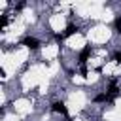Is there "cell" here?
<instances>
[{
  "label": "cell",
  "mask_w": 121,
  "mask_h": 121,
  "mask_svg": "<svg viewBox=\"0 0 121 121\" xmlns=\"http://www.w3.org/2000/svg\"><path fill=\"white\" fill-rule=\"evenodd\" d=\"M21 43H23L25 47H28V49H32V51L40 47V42H38L36 38H32V36H26V38H23V42H21Z\"/></svg>",
  "instance_id": "obj_1"
},
{
  "label": "cell",
  "mask_w": 121,
  "mask_h": 121,
  "mask_svg": "<svg viewBox=\"0 0 121 121\" xmlns=\"http://www.w3.org/2000/svg\"><path fill=\"white\" fill-rule=\"evenodd\" d=\"M91 57V45H87V47H83L81 51H79V57H78V62L83 66L85 62H87V59Z\"/></svg>",
  "instance_id": "obj_2"
},
{
  "label": "cell",
  "mask_w": 121,
  "mask_h": 121,
  "mask_svg": "<svg viewBox=\"0 0 121 121\" xmlns=\"http://www.w3.org/2000/svg\"><path fill=\"white\" fill-rule=\"evenodd\" d=\"M51 110H53L55 113H62V115H66V113H68V110H66V106H64V102H60V100H57V102H53V104H51Z\"/></svg>",
  "instance_id": "obj_3"
},
{
  "label": "cell",
  "mask_w": 121,
  "mask_h": 121,
  "mask_svg": "<svg viewBox=\"0 0 121 121\" xmlns=\"http://www.w3.org/2000/svg\"><path fill=\"white\" fill-rule=\"evenodd\" d=\"M74 32H78V26H76V25H68L66 30H64V36H72Z\"/></svg>",
  "instance_id": "obj_4"
},
{
  "label": "cell",
  "mask_w": 121,
  "mask_h": 121,
  "mask_svg": "<svg viewBox=\"0 0 121 121\" xmlns=\"http://www.w3.org/2000/svg\"><path fill=\"white\" fill-rule=\"evenodd\" d=\"M113 28H115V32H117V34H121V15H119V17H115V21H113Z\"/></svg>",
  "instance_id": "obj_5"
},
{
  "label": "cell",
  "mask_w": 121,
  "mask_h": 121,
  "mask_svg": "<svg viewBox=\"0 0 121 121\" xmlns=\"http://www.w3.org/2000/svg\"><path fill=\"white\" fill-rule=\"evenodd\" d=\"M113 59H115V60H119V62H121V51H115V53H113Z\"/></svg>",
  "instance_id": "obj_6"
},
{
  "label": "cell",
  "mask_w": 121,
  "mask_h": 121,
  "mask_svg": "<svg viewBox=\"0 0 121 121\" xmlns=\"http://www.w3.org/2000/svg\"><path fill=\"white\" fill-rule=\"evenodd\" d=\"M79 74H81V76H87V68H85V66H81V70H79Z\"/></svg>",
  "instance_id": "obj_7"
}]
</instances>
